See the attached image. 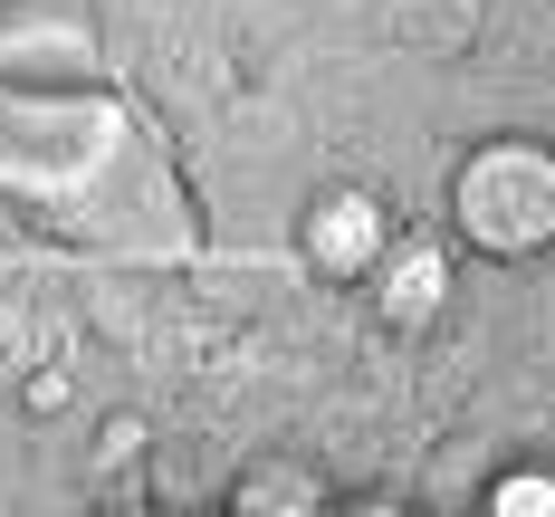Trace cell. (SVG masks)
Instances as JSON below:
<instances>
[{
  "instance_id": "cell-2",
  "label": "cell",
  "mask_w": 555,
  "mask_h": 517,
  "mask_svg": "<svg viewBox=\"0 0 555 517\" xmlns=\"http://www.w3.org/2000/svg\"><path fill=\"white\" fill-rule=\"evenodd\" d=\"M384 240H392V211L364 192V182L317 192V202H307V221H297V249H307V269H317V279H364Z\"/></svg>"
},
{
  "instance_id": "cell-6",
  "label": "cell",
  "mask_w": 555,
  "mask_h": 517,
  "mask_svg": "<svg viewBox=\"0 0 555 517\" xmlns=\"http://www.w3.org/2000/svg\"><path fill=\"white\" fill-rule=\"evenodd\" d=\"M144 451V422H134V412H125V422H106V460H134Z\"/></svg>"
},
{
  "instance_id": "cell-1",
  "label": "cell",
  "mask_w": 555,
  "mask_h": 517,
  "mask_svg": "<svg viewBox=\"0 0 555 517\" xmlns=\"http://www.w3.org/2000/svg\"><path fill=\"white\" fill-rule=\"evenodd\" d=\"M450 221H460V240H469L479 259H537L555 240V164H546V144H527V134L479 144L469 164L450 172Z\"/></svg>"
},
{
  "instance_id": "cell-5",
  "label": "cell",
  "mask_w": 555,
  "mask_h": 517,
  "mask_svg": "<svg viewBox=\"0 0 555 517\" xmlns=\"http://www.w3.org/2000/svg\"><path fill=\"white\" fill-rule=\"evenodd\" d=\"M489 517H555V479L546 469H507L489 489Z\"/></svg>"
},
{
  "instance_id": "cell-3",
  "label": "cell",
  "mask_w": 555,
  "mask_h": 517,
  "mask_svg": "<svg viewBox=\"0 0 555 517\" xmlns=\"http://www.w3.org/2000/svg\"><path fill=\"white\" fill-rule=\"evenodd\" d=\"M364 279H374V316H384L392 336L441 326V307H450V249L441 240H384Z\"/></svg>"
},
{
  "instance_id": "cell-4",
  "label": "cell",
  "mask_w": 555,
  "mask_h": 517,
  "mask_svg": "<svg viewBox=\"0 0 555 517\" xmlns=\"http://www.w3.org/2000/svg\"><path fill=\"white\" fill-rule=\"evenodd\" d=\"M230 508H326V489L307 479V469H287V460H259V469H240L230 479Z\"/></svg>"
}]
</instances>
